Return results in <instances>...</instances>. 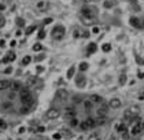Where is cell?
<instances>
[{
  "mask_svg": "<svg viewBox=\"0 0 144 140\" xmlns=\"http://www.w3.org/2000/svg\"><path fill=\"white\" fill-rule=\"evenodd\" d=\"M63 36H65V27H63V26L58 25V26H55L52 29V37L55 40H61Z\"/></svg>",
  "mask_w": 144,
  "mask_h": 140,
  "instance_id": "cell-1",
  "label": "cell"
},
{
  "mask_svg": "<svg viewBox=\"0 0 144 140\" xmlns=\"http://www.w3.org/2000/svg\"><path fill=\"white\" fill-rule=\"evenodd\" d=\"M95 125H96V121L93 118H87L85 121H82L80 124V128H81L82 130H88V129H91V128H93Z\"/></svg>",
  "mask_w": 144,
  "mask_h": 140,
  "instance_id": "cell-2",
  "label": "cell"
},
{
  "mask_svg": "<svg viewBox=\"0 0 144 140\" xmlns=\"http://www.w3.org/2000/svg\"><path fill=\"white\" fill-rule=\"evenodd\" d=\"M95 15H96V8L84 7L81 10V17H84V18H95Z\"/></svg>",
  "mask_w": 144,
  "mask_h": 140,
  "instance_id": "cell-3",
  "label": "cell"
},
{
  "mask_svg": "<svg viewBox=\"0 0 144 140\" xmlns=\"http://www.w3.org/2000/svg\"><path fill=\"white\" fill-rule=\"evenodd\" d=\"M67 98H69V92H67L66 89H58L56 92V99L61 102H65L67 100Z\"/></svg>",
  "mask_w": 144,
  "mask_h": 140,
  "instance_id": "cell-4",
  "label": "cell"
},
{
  "mask_svg": "<svg viewBox=\"0 0 144 140\" xmlns=\"http://www.w3.org/2000/svg\"><path fill=\"white\" fill-rule=\"evenodd\" d=\"M139 114V107H136V106H133V107H130V109H128L126 111H125V117L128 118H135L136 115Z\"/></svg>",
  "mask_w": 144,
  "mask_h": 140,
  "instance_id": "cell-5",
  "label": "cell"
},
{
  "mask_svg": "<svg viewBox=\"0 0 144 140\" xmlns=\"http://www.w3.org/2000/svg\"><path fill=\"white\" fill-rule=\"evenodd\" d=\"M59 115H61V111L58 109H51V110H48V113H47V118L48 119H55V118H58Z\"/></svg>",
  "mask_w": 144,
  "mask_h": 140,
  "instance_id": "cell-6",
  "label": "cell"
},
{
  "mask_svg": "<svg viewBox=\"0 0 144 140\" xmlns=\"http://www.w3.org/2000/svg\"><path fill=\"white\" fill-rule=\"evenodd\" d=\"M21 102H22V105H23V106H26V107H32V106L34 105V98L32 96V95H29L27 98L22 99Z\"/></svg>",
  "mask_w": 144,
  "mask_h": 140,
  "instance_id": "cell-7",
  "label": "cell"
},
{
  "mask_svg": "<svg viewBox=\"0 0 144 140\" xmlns=\"http://www.w3.org/2000/svg\"><path fill=\"white\" fill-rule=\"evenodd\" d=\"M106 114H107V106H102L100 109L96 111V115H98L99 118H106Z\"/></svg>",
  "mask_w": 144,
  "mask_h": 140,
  "instance_id": "cell-8",
  "label": "cell"
},
{
  "mask_svg": "<svg viewBox=\"0 0 144 140\" xmlns=\"http://www.w3.org/2000/svg\"><path fill=\"white\" fill-rule=\"evenodd\" d=\"M75 84L80 87V88H82V87H85V84H87V80H85V77H84L82 74H80L77 78H75Z\"/></svg>",
  "mask_w": 144,
  "mask_h": 140,
  "instance_id": "cell-9",
  "label": "cell"
},
{
  "mask_svg": "<svg viewBox=\"0 0 144 140\" xmlns=\"http://www.w3.org/2000/svg\"><path fill=\"white\" fill-rule=\"evenodd\" d=\"M66 118L69 119V121L71 118H75V111H74L73 107H67L66 109Z\"/></svg>",
  "mask_w": 144,
  "mask_h": 140,
  "instance_id": "cell-10",
  "label": "cell"
},
{
  "mask_svg": "<svg viewBox=\"0 0 144 140\" xmlns=\"http://www.w3.org/2000/svg\"><path fill=\"white\" fill-rule=\"evenodd\" d=\"M10 87H11V81H8V80H2L0 81V91L8 89Z\"/></svg>",
  "mask_w": 144,
  "mask_h": 140,
  "instance_id": "cell-11",
  "label": "cell"
},
{
  "mask_svg": "<svg viewBox=\"0 0 144 140\" xmlns=\"http://www.w3.org/2000/svg\"><path fill=\"white\" fill-rule=\"evenodd\" d=\"M10 89L15 92V91H21L22 89V85H21V82H18V81H13L11 82V87H10Z\"/></svg>",
  "mask_w": 144,
  "mask_h": 140,
  "instance_id": "cell-12",
  "label": "cell"
},
{
  "mask_svg": "<svg viewBox=\"0 0 144 140\" xmlns=\"http://www.w3.org/2000/svg\"><path fill=\"white\" fill-rule=\"evenodd\" d=\"M129 22H130V25L133 26V27H140L141 26V22H140V19H137L136 17H132L129 19Z\"/></svg>",
  "mask_w": 144,
  "mask_h": 140,
  "instance_id": "cell-13",
  "label": "cell"
},
{
  "mask_svg": "<svg viewBox=\"0 0 144 140\" xmlns=\"http://www.w3.org/2000/svg\"><path fill=\"white\" fill-rule=\"evenodd\" d=\"M14 59H15V54H14V52H11V51H10V52L7 54L4 58H3V63L11 62V61H14Z\"/></svg>",
  "mask_w": 144,
  "mask_h": 140,
  "instance_id": "cell-14",
  "label": "cell"
},
{
  "mask_svg": "<svg viewBox=\"0 0 144 140\" xmlns=\"http://www.w3.org/2000/svg\"><path fill=\"white\" fill-rule=\"evenodd\" d=\"M141 128H143V124L137 122L133 128H132V135H139V133H140V130H141Z\"/></svg>",
  "mask_w": 144,
  "mask_h": 140,
  "instance_id": "cell-15",
  "label": "cell"
},
{
  "mask_svg": "<svg viewBox=\"0 0 144 140\" xmlns=\"http://www.w3.org/2000/svg\"><path fill=\"white\" fill-rule=\"evenodd\" d=\"M121 106V100L117 98H114V99H111L110 100V107H113V109H118V107Z\"/></svg>",
  "mask_w": 144,
  "mask_h": 140,
  "instance_id": "cell-16",
  "label": "cell"
},
{
  "mask_svg": "<svg viewBox=\"0 0 144 140\" xmlns=\"http://www.w3.org/2000/svg\"><path fill=\"white\" fill-rule=\"evenodd\" d=\"M29 95H30V92H29L27 88H22V89L19 91V98H21V100H22V99H25V98H27Z\"/></svg>",
  "mask_w": 144,
  "mask_h": 140,
  "instance_id": "cell-17",
  "label": "cell"
},
{
  "mask_svg": "<svg viewBox=\"0 0 144 140\" xmlns=\"http://www.w3.org/2000/svg\"><path fill=\"white\" fill-rule=\"evenodd\" d=\"M89 100H91L92 103H100V102H103V98L99 96V95H91Z\"/></svg>",
  "mask_w": 144,
  "mask_h": 140,
  "instance_id": "cell-18",
  "label": "cell"
},
{
  "mask_svg": "<svg viewBox=\"0 0 144 140\" xmlns=\"http://www.w3.org/2000/svg\"><path fill=\"white\" fill-rule=\"evenodd\" d=\"M96 50H98V47H96V44H95V43H91L89 45H88V48H87V52L91 55V54L96 52Z\"/></svg>",
  "mask_w": 144,
  "mask_h": 140,
  "instance_id": "cell-19",
  "label": "cell"
},
{
  "mask_svg": "<svg viewBox=\"0 0 144 140\" xmlns=\"http://www.w3.org/2000/svg\"><path fill=\"white\" fill-rule=\"evenodd\" d=\"M117 132H119V133H126L128 129H126V125H123V124H121V125H117Z\"/></svg>",
  "mask_w": 144,
  "mask_h": 140,
  "instance_id": "cell-20",
  "label": "cell"
},
{
  "mask_svg": "<svg viewBox=\"0 0 144 140\" xmlns=\"http://www.w3.org/2000/svg\"><path fill=\"white\" fill-rule=\"evenodd\" d=\"M81 18H82V21H84L85 25H92V23L95 22V18H84V17H81Z\"/></svg>",
  "mask_w": 144,
  "mask_h": 140,
  "instance_id": "cell-21",
  "label": "cell"
},
{
  "mask_svg": "<svg viewBox=\"0 0 144 140\" xmlns=\"http://www.w3.org/2000/svg\"><path fill=\"white\" fill-rule=\"evenodd\" d=\"M74 71H75V67L74 66H71L69 70H67V78H71L74 76Z\"/></svg>",
  "mask_w": 144,
  "mask_h": 140,
  "instance_id": "cell-22",
  "label": "cell"
},
{
  "mask_svg": "<svg viewBox=\"0 0 144 140\" xmlns=\"http://www.w3.org/2000/svg\"><path fill=\"white\" fill-rule=\"evenodd\" d=\"M125 82H126V76L121 74V76H119V85H123Z\"/></svg>",
  "mask_w": 144,
  "mask_h": 140,
  "instance_id": "cell-23",
  "label": "cell"
},
{
  "mask_svg": "<svg viewBox=\"0 0 144 140\" xmlns=\"http://www.w3.org/2000/svg\"><path fill=\"white\" fill-rule=\"evenodd\" d=\"M30 111V107H26V106H23V107H21V110H19V113L21 114H26V113H29Z\"/></svg>",
  "mask_w": 144,
  "mask_h": 140,
  "instance_id": "cell-24",
  "label": "cell"
},
{
  "mask_svg": "<svg viewBox=\"0 0 144 140\" xmlns=\"http://www.w3.org/2000/svg\"><path fill=\"white\" fill-rule=\"evenodd\" d=\"M30 61H32V59H30V57H25V58L22 59V65H23V66L29 65V63H30Z\"/></svg>",
  "mask_w": 144,
  "mask_h": 140,
  "instance_id": "cell-25",
  "label": "cell"
},
{
  "mask_svg": "<svg viewBox=\"0 0 144 140\" xmlns=\"http://www.w3.org/2000/svg\"><path fill=\"white\" fill-rule=\"evenodd\" d=\"M34 30H36V26H34V25H32V26H29V27L26 29V32H25V33H26V34H30L32 32H34Z\"/></svg>",
  "mask_w": 144,
  "mask_h": 140,
  "instance_id": "cell-26",
  "label": "cell"
},
{
  "mask_svg": "<svg viewBox=\"0 0 144 140\" xmlns=\"http://www.w3.org/2000/svg\"><path fill=\"white\" fill-rule=\"evenodd\" d=\"M87 69H88V63L87 62H82L81 65H80V70L84 71V70H87Z\"/></svg>",
  "mask_w": 144,
  "mask_h": 140,
  "instance_id": "cell-27",
  "label": "cell"
},
{
  "mask_svg": "<svg viewBox=\"0 0 144 140\" xmlns=\"http://www.w3.org/2000/svg\"><path fill=\"white\" fill-rule=\"evenodd\" d=\"M11 107H13V103L11 102H6V103H3V109H11Z\"/></svg>",
  "mask_w": 144,
  "mask_h": 140,
  "instance_id": "cell-28",
  "label": "cell"
},
{
  "mask_svg": "<svg viewBox=\"0 0 144 140\" xmlns=\"http://www.w3.org/2000/svg\"><path fill=\"white\" fill-rule=\"evenodd\" d=\"M106 124V118H98L96 119V125H103Z\"/></svg>",
  "mask_w": 144,
  "mask_h": 140,
  "instance_id": "cell-29",
  "label": "cell"
},
{
  "mask_svg": "<svg viewBox=\"0 0 144 140\" xmlns=\"http://www.w3.org/2000/svg\"><path fill=\"white\" fill-rule=\"evenodd\" d=\"M84 106H85L87 110H89L91 107H92V102L91 100H85V102H84Z\"/></svg>",
  "mask_w": 144,
  "mask_h": 140,
  "instance_id": "cell-30",
  "label": "cell"
},
{
  "mask_svg": "<svg viewBox=\"0 0 144 140\" xmlns=\"http://www.w3.org/2000/svg\"><path fill=\"white\" fill-rule=\"evenodd\" d=\"M70 125H71V126H77V125H78V119H77V118H71V119H70Z\"/></svg>",
  "mask_w": 144,
  "mask_h": 140,
  "instance_id": "cell-31",
  "label": "cell"
},
{
  "mask_svg": "<svg viewBox=\"0 0 144 140\" xmlns=\"http://www.w3.org/2000/svg\"><path fill=\"white\" fill-rule=\"evenodd\" d=\"M41 50H43L41 44H34V45H33V51H41Z\"/></svg>",
  "mask_w": 144,
  "mask_h": 140,
  "instance_id": "cell-32",
  "label": "cell"
},
{
  "mask_svg": "<svg viewBox=\"0 0 144 140\" xmlns=\"http://www.w3.org/2000/svg\"><path fill=\"white\" fill-rule=\"evenodd\" d=\"M115 4V2H104V7L106 8H110V7H113Z\"/></svg>",
  "mask_w": 144,
  "mask_h": 140,
  "instance_id": "cell-33",
  "label": "cell"
},
{
  "mask_svg": "<svg viewBox=\"0 0 144 140\" xmlns=\"http://www.w3.org/2000/svg\"><path fill=\"white\" fill-rule=\"evenodd\" d=\"M88 140H99V136H98V133H92L89 137H88Z\"/></svg>",
  "mask_w": 144,
  "mask_h": 140,
  "instance_id": "cell-34",
  "label": "cell"
},
{
  "mask_svg": "<svg viewBox=\"0 0 144 140\" xmlns=\"http://www.w3.org/2000/svg\"><path fill=\"white\" fill-rule=\"evenodd\" d=\"M110 50H111V45H110V44H104V45H103V51H104V52H109Z\"/></svg>",
  "mask_w": 144,
  "mask_h": 140,
  "instance_id": "cell-35",
  "label": "cell"
},
{
  "mask_svg": "<svg viewBox=\"0 0 144 140\" xmlns=\"http://www.w3.org/2000/svg\"><path fill=\"white\" fill-rule=\"evenodd\" d=\"M17 25H18V26H23V25H25V21H23L22 18H18V19H17Z\"/></svg>",
  "mask_w": 144,
  "mask_h": 140,
  "instance_id": "cell-36",
  "label": "cell"
},
{
  "mask_svg": "<svg viewBox=\"0 0 144 140\" xmlns=\"http://www.w3.org/2000/svg\"><path fill=\"white\" fill-rule=\"evenodd\" d=\"M0 128H2V129H6V128H7V124H6V121L0 119Z\"/></svg>",
  "mask_w": 144,
  "mask_h": 140,
  "instance_id": "cell-37",
  "label": "cell"
},
{
  "mask_svg": "<svg viewBox=\"0 0 144 140\" xmlns=\"http://www.w3.org/2000/svg\"><path fill=\"white\" fill-rule=\"evenodd\" d=\"M44 37H45V32H44V30H40V33H39V39L41 40V39H44Z\"/></svg>",
  "mask_w": 144,
  "mask_h": 140,
  "instance_id": "cell-38",
  "label": "cell"
},
{
  "mask_svg": "<svg viewBox=\"0 0 144 140\" xmlns=\"http://www.w3.org/2000/svg\"><path fill=\"white\" fill-rule=\"evenodd\" d=\"M34 82H36V78H33V77L27 80V85H32V84H34Z\"/></svg>",
  "mask_w": 144,
  "mask_h": 140,
  "instance_id": "cell-39",
  "label": "cell"
},
{
  "mask_svg": "<svg viewBox=\"0 0 144 140\" xmlns=\"http://www.w3.org/2000/svg\"><path fill=\"white\" fill-rule=\"evenodd\" d=\"M73 100H74L75 103H80V102H81V100H82V99H81V98H80V96H74V99H73Z\"/></svg>",
  "mask_w": 144,
  "mask_h": 140,
  "instance_id": "cell-40",
  "label": "cell"
},
{
  "mask_svg": "<svg viewBox=\"0 0 144 140\" xmlns=\"http://www.w3.org/2000/svg\"><path fill=\"white\" fill-rule=\"evenodd\" d=\"M44 6H45V2H40L39 4H37V7H39V8H43Z\"/></svg>",
  "mask_w": 144,
  "mask_h": 140,
  "instance_id": "cell-41",
  "label": "cell"
},
{
  "mask_svg": "<svg viewBox=\"0 0 144 140\" xmlns=\"http://www.w3.org/2000/svg\"><path fill=\"white\" fill-rule=\"evenodd\" d=\"M44 130H45V129H44V126H39V128H37V132H39V133H43Z\"/></svg>",
  "mask_w": 144,
  "mask_h": 140,
  "instance_id": "cell-42",
  "label": "cell"
},
{
  "mask_svg": "<svg viewBox=\"0 0 144 140\" xmlns=\"http://www.w3.org/2000/svg\"><path fill=\"white\" fill-rule=\"evenodd\" d=\"M61 136H62L61 133H55V135H54V139H55V140H59V139H61Z\"/></svg>",
  "mask_w": 144,
  "mask_h": 140,
  "instance_id": "cell-43",
  "label": "cell"
},
{
  "mask_svg": "<svg viewBox=\"0 0 144 140\" xmlns=\"http://www.w3.org/2000/svg\"><path fill=\"white\" fill-rule=\"evenodd\" d=\"M52 22V18H47L45 21H44V23H45V25H48V23H51Z\"/></svg>",
  "mask_w": 144,
  "mask_h": 140,
  "instance_id": "cell-44",
  "label": "cell"
},
{
  "mask_svg": "<svg viewBox=\"0 0 144 140\" xmlns=\"http://www.w3.org/2000/svg\"><path fill=\"white\" fill-rule=\"evenodd\" d=\"M43 59H44V55H40V57H37V58H36V59H34V61H37V62H40V61H43Z\"/></svg>",
  "mask_w": 144,
  "mask_h": 140,
  "instance_id": "cell-45",
  "label": "cell"
},
{
  "mask_svg": "<svg viewBox=\"0 0 144 140\" xmlns=\"http://www.w3.org/2000/svg\"><path fill=\"white\" fill-rule=\"evenodd\" d=\"M4 71H6V74H8V73H11V71H13V69H11V67H7Z\"/></svg>",
  "mask_w": 144,
  "mask_h": 140,
  "instance_id": "cell-46",
  "label": "cell"
},
{
  "mask_svg": "<svg viewBox=\"0 0 144 140\" xmlns=\"http://www.w3.org/2000/svg\"><path fill=\"white\" fill-rule=\"evenodd\" d=\"M6 45V41H4V40H0V47H2V48H3V47H4Z\"/></svg>",
  "mask_w": 144,
  "mask_h": 140,
  "instance_id": "cell-47",
  "label": "cell"
},
{
  "mask_svg": "<svg viewBox=\"0 0 144 140\" xmlns=\"http://www.w3.org/2000/svg\"><path fill=\"white\" fill-rule=\"evenodd\" d=\"M4 22H6V21H4V18H3L2 21H0V27H2V26H4Z\"/></svg>",
  "mask_w": 144,
  "mask_h": 140,
  "instance_id": "cell-48",
  "label": "cell"
},
{
  "mask_svg": "<svg viewBox=\"0 0 144 140\" xmlns=\"http://www.w3.org/2000/svg\"><path fill=\"white\" fill-rule=\"evenodd\" d=\"M92 32H93V33H99V29H98V27H93V29H92Z\"/></svg>",
  "mask_w": 144,
  "mask_h": 140,
  "instance_id": "cell-49",
  "label": "cell"
},
{
  "mask_svg": "<svg viewBox=\"0 0 144 140\" xmlns=\"http://www.w3.org/2000/svg\"><path fill=\"white\" fill-rule=\"evenodd\" d=\"M15 44H17V41H15V40H13V41H11V43H10V45H11V47H14V45H15Z\"/></svg>",
  "mask_w": 144,
  "mask_h": 140,
  "instance_id": "cell-50",
  "label": "cell"
},
{
  "mask_svg": "<svg viewBox=\"0 0 144 140\" xmlns=\"http://www.w3.org/2000/svg\"><path fill=\"white\" fill-rule=\"evenodd\" d=\"M13 98H14V94H10V95H8V99L11 100V99H13Z\"/></svg>",
  "mask_w": 144,
  "mask_h": 140,
  "instance_id": "cell-51",
  "label": "cell"
},
{
  "mask_svg": "<svg viewBox=\"0 0 144 140\" xmlns=\"http://www.w3.org/2000/svg\"><path fill=\"white\" fill-rule=\"evenodd\" d=\"M0 10H4V6L3 4H0Z\"/></svg>",
  "mask_w": 144,
  "mask_h": 140,
  "instance_id": "cell-52",
  "label": "cell"
},
{
  "mask_svg": "<svg viewBox=\"0 0 144 140\" xmlns=\"http://www.w3.org/2000/svg\"><path fill=\"white\" fill-rule=\"evenodd\" d=\"M141 27L144 29V19H143V22H141Z\"/></svg>",
  "mask_w": 144,
  "mask_h": 140,
  "instance_id": "cell-53",
  "label": "cell"
},
{
  "mask_svg": "<svg viewBox=\"0 0 144 140\" xmlns=\"http://www.w3.org/2000/svg\"><path fill=\"white\" fill-rule=\"evenodd\" d=\"M110 140H117V139H115V137H114V136H113V137H110Z\"/></svg>",
  "mask_w": 144,
  "mask_h": 140,
  "instance_id": "cell-54",
  "label": "cell"
},
{
  "mask_svg": "<svg viewBox=\"0 0 144 140\" xmlns=\"http://www.w3.org/2000/svg\"><path fill=\"white\" fill-rule=\"evenodd\" d=\"M84 2H87V3H89V2H92V0H84Z\"/></svg>",
  "mask_w": 144,
  "mask_h": 140,
  "instance_id": "cell-55",
  "label": "cell"
},
{
  "mask_svg": "<svg viewBox=\"0 0 144 140\" xmlns=\"http://www.w3.org/2000/svg\"><path fill=\"white\" fill-rule=\"evenodd\" d=\"M2 19H3V15H2V14H0V21H2Z\"/></svg>",
  "mask_w": 144,
  "mask_h": 140,
  "instance_id": "cell-56",
  "label": "cell"
},
{
  "mask_svg": "<svg viewBox=\"0 0 144 140\" xmlns=\"http://www.w3.org/2000/svg\"><path fill=\"white\" fill-rule=\"evenodd\" d=\"M143 78H144V73H143Z\"/></svg>",
  "mask_w": 144,
  "mask_h": 140,
  "instance_id": "cell-57",
  "label": "cell"
},
{
  "mask_svg": "<svg viewBox=\"0 0 144 140\" xmlns=\"http://www.w3.org/2000/svg\"><path fill=\"white\" fill-rule=\"evenodd\" d=\"M143 126H144V122H143Z\"/></svg>",
  "mask_w": 144,
  "mask_h": 140,
  "instance_id": "cell-58",
  "label": "cell"
},
{
  "mask_svg": "<svg viewBox=\"0 0 144 140\" xmlns=\"http://www.w3.org/2000/svg\"><path fill=\"white\" fill-rule=\"evenodd\" d=\"M99 140H100V139H99Z\"/></svg>",
  "mask_w": 144,
  "mask_h": 140,
  "instance_id": "cell-59",
  "label": "cell"
}]
</instances>
